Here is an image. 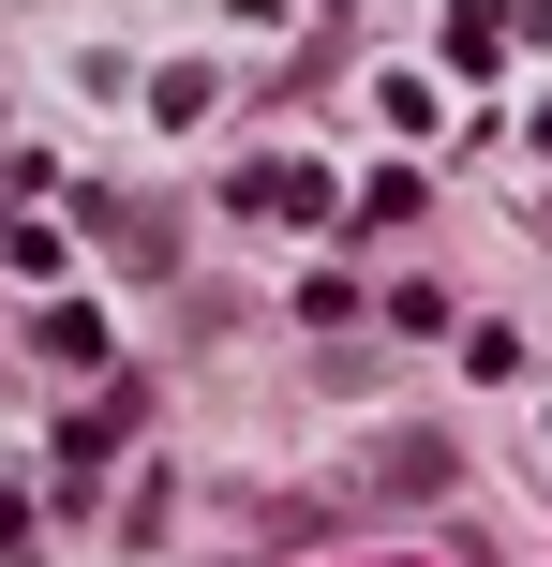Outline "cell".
Returning <instances> with one entry per match:
<instances>
[{
    "label": "cell",
    "mask_w": 552,
    "mask_h": 567,
    "mask_svg": "<svg viewBox=\"0 0 552 567\" xmlns=\"http://www.w3.org/2000/svg\"><path fill=\"white\" fill-rule=\"evenodd\" d=\"M135 449V389H105V403H75V433H60V508H90L105 493V463Z\"/></svg>",
    "instance_id": "1"
},
{
    "label": "cell",
    "mask_w": 552,
    "mask_h": 567,
    "mask_svg": "<svg viewBox=\"0 0 552 567\" xmlns=\"http://www.w3.org/2000/svg\"><path fill=\"white\" fill-rule=\"evenodd\" d=\"M239 209H254V225H329V165L269 150V165H239Z\"/></svg>",
    "instance_id": "2"
},
{
    "label": "cell",
    "mask_w": 552,
    "mask_h": 567,
    "mask_svg": "<svg viewBox=\"0 0 552 567\" xmlns=\"http://www.w3.org/2000/svg\"><path fill=\"white\" fill-rule=\"evenodd\" d=\"M508 30H523V16H508V0H448V30H434V45H448V75H493V60H508Z\"/></svg>",
    "instance_id": "3"
},
{
    "label": "cell",
    "mask_w": 552,
    "mask_h": 567,
    "mask_svg": "<svg viewBox=\"0 0 552 567\" xmlns=\"http://www.w3.org/2000/svg\"><path fill=\"white\" fill-rule=\"evenodd\" d=\"M0 538H15V478H0Z\"/></svg>",
    "instance_id": "4"
},
{
    "label": "cell",
    "mask_w": 552,
    "mask_h": 567,
    "mask_svg": "<svg viewBox=\"0 0 552 567\" xmlns=\"http://www.w3.org/2000/svg\"><path fill=\"white\" fill-rule=\"evenodd\" d=\"M538 150H552V105H538Z\"/></svg>",
    "instance_id": "5"
}]
</instances>
